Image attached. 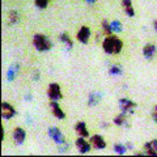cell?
I'll return each mask as SVG.
<instances>
[{"instance_id":"obj_1","label":"cell","mask_w":157,"mask_h":157,"mask_svg":"<svg viewBox=\"0 0 157 157\" xmlns=\"http://www.w3.org/2000/svg\"><path fill=\"white\" fill-rule=\"evenodd\" d=\"M102 48L106 54H119L123 48V42L121 38H118L114 34L106 36V38L102 42Z\"/></svg>"},{"instance_id":"obj_2","label":"cell","mask_w":157,"mask_h":157,"mask_svg":"<svg viewBox=\"0 0 157 157\" xmlns=\"http://www.w3.org/2000/svg\"><path fill=\"white\" fill-rule=\"evenodd\" d=\"M33 45H34V47H36L38 51H48L52 47V43L50 41V38L46 37V36H43V34H41V33L34 34Z\"/></svg>"},{"instance_id":"obj_3","label":"cell","mask_w":157,"mask_h":157,"mask_svg":"<svg viewBox=\"0 0 157 157\" xmlns=\"http://www.w3.org/2000/svg\"><path fill=\"white\" fill-rule=\"evenodd\" d=\"M47 96L51 101L62 100L63 94H62V89H60V86H59V84H56V82H51V84L48 85V89H47Z\"/></svg>"},{"instance_id":"obj_4","label":"cell","mask_w":157,"mask_h":157,"mask_svg":"<svg viewBox=\"0 0 157 157\" xmlns=\"http://www.w3.org/2000/svg\"><path fill=\"white\" fill-rule=\"evenodd\" d=\"M47 134L58 145H62V144L66 143V137H64V135L62 134V131L59 130L58 127H50L48 131H47Z\"/></svg>"},{"instance_id":"obj_5","label":"cell","mask_w":157,"mask_h":157,"mask_svg":"<svg viewBox=\"0 0 157 157\" xmlns=\"http://www.w3.org/2000/svg\"><path fill=\"white\" fill-rule=\"evenodd\" d=\"M119 107L121 111L124 114H134V109L136 107V104L128 98H121L119 100Z\"/></svg>"},{"instance_id":"obj_6","label":"cell","mask_w":157,"mask_h":157,"mask_svg":"<svg viewBox=\"0 0 157 157\" xmlns=\"http://www.w3.org/2000/svg\"><path fill=\"white\" fill-rule=\"evenodd\" d=\"M75 144H76L77 151L80 152L81 155H85V153H88V152H90V149H92L90 141L88 143V141L85 140V137H82V136H78L77 137L76 141H75Z\"/></svg>"},{"instance_id":"obj_7","label":"cell","mask_w":157,"mask_h":157,"mask_svg":"<svg viewBox=\"0 0 157 157\" xmlns=\"http://www.w3.org/2000/svg\"><path fill=\"white\" fill-rule=\"evenodd\" d=\"M14 114H16V110H14V107L8 104V102H3L2 104V117L3 119H12V118L14 117Z\"/></svg>"},{"instance_id":"obj_8","label":"cell","mask_w":157,"mask_h":157,"mask_svg":"<svg viewBox=\"0 0 157 157\" xmlns=\"http://www.w3.org/2000/svg\"><path fill=\"white\" fill-rule=\"evenodd\" d=\"M76 38H77L78 42H81V43H84V45H86V43L89 42V38H90V29L88 28V26H81L80 29H78Z\"/></svg>"},{"instance_id":"obj_9","label":"cell","mask_w":157,"mask_h":157,"mask_svg":"<svg viewBox=\"0 0 157 157\" xmlns=\"http://www.w3.org/2000/svg\"><path fill=\"white\" fill-rule=\"evenodd\" d=\"M90 144L94 149H105L106 148V141L101 135H93L90 136Z\"/></svg>"},{"instance_id":"obj_10","label":"cell","mask_w":157,"mask_h":157,"mask_svg":"<svg viewBox=\"0 0 157 157\" xmlns=\"http://www.w3.org/2000/svg\"><path fill=\"white\" fill-rule=\"evenodd\" d=\"M50 109H51L52 115L55 118H58V119H64L66 118V113L62 110L60 106H59L58 101H51L50 102Z\"/></svg>"},{"instance_id":"obj_11","label":"cell","mask_w":157,"mask_h":157,"mask_svg":"<svg viewBox=\"0 0 157 157\" xmlns=\"http://www.w3.org/2000/svg\"><path fill=\"white\" fill-rule=\"evenodd\" d=\"M25 137H26V132L21 127H16L13 130V139H14V143L16 144H22L25 141Z\"/></svg>"},{"instance_id":"obj_12","label":"cell","mask_w":157,"mask_h":157,"mask_svg":"<svg viewBox=\"0 0 157 157\" xmlns=\"http://www.w3.org/2000/svg\"><path fill=\"white\" fill-rule=\"evenodd\" d=\"M144 152L148 156H157V140L153 139L144 144Z\"/></svg>"},{"instance_id":"obj_13","label":"cell","mask_w":157,"mask_h":157,"mask_svg":"<svg viewBox=\"0 0 157 157\" xmlns=\"http://www.w3.org/2000/svg\"><path fill=\"white\" fill-rule=\"evenodd\" d=\"M75 132L78 136H82V137H88L89 136V131L86 128V124L84 122H77L75 124Z\"/></svg>"},{"instance_id":"obj_14","label":"cell","mask_w":157,"mask_h":157,"mask_svg":"<svg viewBox=\"0 0 157 157\" xmlns=\"http://www.w3.org/2000/svg\"><path fill=\"white\" fill-rule=\"evenodd\" d=\"M143 55L145 56V59H152L156 55V46L152 43H147L143 47Z\"/></svg>"},{"instance_id":"obj_15","label":"cell","mask_w":157,"mask_h":157,"mask_svg":"<svg viewBox=\"0 0 157 157\" xmlns=\"http://www.w3.org/2000/svg\"><path fill=\"white\" fill-rule=\"evenodd\" d=\"M122 6H123V9L127 13V16H130V17L135 16V9H134V6H132L131 0H123V2H122Z\"/></svg>"},{"instance_id":"obj_16","label":"cell","mask_w":157,"mask_h":157,"mask_svg":"<svg viewBox=\"0 0 157 157\" xmlns=\"http://www.w3.org/2000/svg\"><path fill=\"white\" fill-rule=\"evenodd\" d=\"M113 122H114V124H117V126H127V127H128V123H127L124 113H121L119 115H117Z\"/></svg>"},{"instance_id":"obj_17","label":"cell","mask_w":157,"mask_h":157,"mask_svg":"<svg viewBox=\"0 0 157 157\" xmlns=\"http://www.w3.org/2000/svg\"><path fill=\"white\" fill-rule=\"evenodd\" d=\"M100 101H101V96L97 94L94 92H92L89 94V97H88V105L89 106H96Z\"/></svg>"},{"instance_id":"obj_18","label":"cell","mask_w":157,"mask_h":157,"mask_svg":"<svg viewBox=\"0 0 157 157\" xmlns=\"http://www.w3.org/2000/svg\"><path fill=\"white\" fill-rule=\"evenodd\" d=\"M59 38H60V41H62L63 43H64V45H66L68 48H72V47H73V41L70 38V36H68L67 33H62V34H60V37H59Z\"/></svg>"},{"instance_id":"obj_19","label":"cell","mask_w":157,"mask_h":157,"mask_svg":"<svg viewBox=\"0 0 157 157\" xmlns=\"http://www.w3.org/2000/svg\"><path fill=\"white\" fill-rule=\"evenodd\" d=\"M109 73L111 76H121L123 73V71H122V67L119 66H111L109 68Z\"/></svg>"},{"instance_id":"obj_20","label":"cell","mask_w":157,"mask_h":157,"mask_svg":"<svg viewBox=\"0 0 157 157\" xmlns=\"http://www.w3.org/2000/svg\"><path fill=\"white\" fill-rule=\"evenodd\" d=\"M110 26H111L113 33H119V32H122V24L118 21V20H114V21H111V22H110Z\"/></svg>"},{"instance_id":"obj_21","label":"cell","mask_w":157,"mask_h":157,"mask_svg":"<svg viewBox=\"0 0 157 157\" xmlns=\"http://www.w3.org/2000/svg\"><path fill=\"white\" fill-rule=\"evenodd\" d=\"M102 29H104V32H105L106 36H111V34H113L110 22L107 21V20H104V21H102Z\"/></svg>"},{"instance_id":"obj_22","label":"cell","mask_w":157,"mask_h":157,"mask_svg":"<svg viewBox=\"0 0 157 157\" xmlns=\"http://www.w3.org/2000/svg\"><path fill=\"white\" fill-rule=\"evenodd\" d=\"M126 151H127V147L126 145H123V144H115L114 145V152L117 155H124L126 153Z\"/></svg>"},{"instance_id":"obj_23","label":"cell","mask_w":157,"mask_h":157,"mask_svg":"<svg viewBox=\"0 0 157 157\" xmlns=\"http://www.w3.org/2000/svg\"><path fill=\"white\" fill-rule=\"evenodd\" d=\"M48 2H50V0H34V4H36V7H38V8L45 9L48 6Z\"/></svg>"},{"instance_id":"obj_24","label":"cell","mask_w":157,"mask_h":157,"mask_svg":"<svg viewBox=\"0 0 157 157\" xmlns=\"http://www.w3.org/2000/svg\"><path fill=\"white\" fill-rule=\"evenodd\" d=\"M16 72H17V67L14 68V67H11L8 70V72H7V78L9 81H12L13 78H14V76H16Z\"/></svg>"},{"instance_id":"obj_25","label":"cell","mask_w":157,"mask_h":157,"mask_svg":"<svg viewBox=\"0 0 157 157\" xmlns=\"http://www.w3.org/2000/svg\"><path fill=\"white\" fill-rule=\"evenodd\" d=\"M18 21V13L17 12H9V24H16Z\"/></svg>"},{"instance_id":"obj_26","label":"cell","mask_w":157,"mask_h":157,"mask_svg":"<svg viewBox=\"0 0 157 157\" xmlns=\"http://www.w3.org/2000/svg\"><path fill=\"white\" fill-rule=\"evenodd\" d=\"M152 118H153V121L157 123V105L155 106V110H153V113H152Z\"/></svg>"},{"instance_id":"obj_27","label":"cell","mask_w":157,"mask_h":157,"mask_svg":"<svg viewBox=\"0 0 157 157\" xmlns=\"http://www.w3.org/2000/svg\"><path fill=\"white\" fill-rule=\"evenodd\" d=\"M153 29L157 32V20H155V21H153Z\"/></svg>"},{"instance_id":"obj_28","label":"cell","mask_w":157,"mask_h":157,"mask_svg":"<svg viewBox=\"0 0 157 157\" xmlns=\"http://www.w3.org/2000/svg\"><path fill=\"white\" fill-rule=\"evenodd\" d=\"M86 3H89V4H94L96 3V0H85Z\"/></svg>"},{"instance_id":"obj_29","label":"cell","mask_w":157,"mask_h":157,"mask_svg":"<svg viewBox=\"0 0 157 157\" xmlns=\"http://www.w3.org/2000/svg\"><path fill=\"white\" fill-rule=\"evenodd\" d=\"M126 147H127V148H132V144H131V143H128V144H127Z\"/></svg>"}]
</instances>
